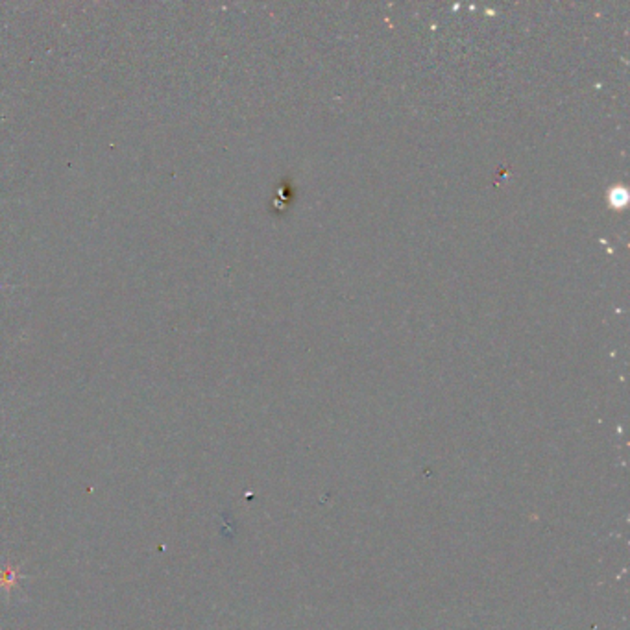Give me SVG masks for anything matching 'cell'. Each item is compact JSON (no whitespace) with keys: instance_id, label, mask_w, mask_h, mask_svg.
Masks as SVG:
<instances>
[{"instance_id":"6da1fadb","label":"cell","mask_w":630,"mask_h":630,"mask_svg":"<svg viewBox=\"0 0 630 630\" xmlns=\"http://www.w3.org/2000/svg\"><path fill=\"white\" fill-rule=\"evenodd\" d=\"M15 577H17L15 570H11V568L2 570V573H0V586L2 588L13 586V584H15Z\"/></svg>"}]
</instances>
